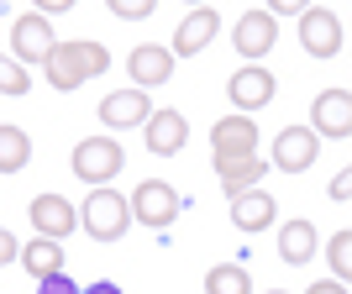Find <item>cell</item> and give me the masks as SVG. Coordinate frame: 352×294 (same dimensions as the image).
<instances>
[{
    "label": "cell",
    "instance_id": "cell-1",
    "mask_svg": "<svg viewBox=\"0 0 352 294\" xmlns=\"http://www.w3.org/2000/svg\"><path fill=\"white\" fill-rule=\"evenodd\" d=\"M111 69V47L85 37V43H58L53 53L43 58V79L53 89H79L85 79H100Z\"/></svg>",
    "mask_w": 352,
    "mask_h": 294
},
{
    "label": "cell",
    "instance_id": "cell-2",
    "mask_svg": "<svg viewBox=\"0 0 352 294\" xmlns=\"http://www.w3.org/2000/svg\"><path fill=\"white\" fill-rule=\"evenodd\" d=\"M79 226H85L95 242H121L126 226H132V205H126L116 190H95L85 205H79Z\"/></svg>",
    "mask_w": 352,
    "mask_h": 294
},
{
    "label": "cell",
    "instance_id": "cell-3",
    "mask_svg": "<svg viewBox=\"0 0 352 294\" xmlns=\"http://www.w3.org/2000/svg\"><path fill=\"white\" fill-rule=\"evenodd\" d=\"M126 205H132V220H142L153 231H168L179 220V210H184V194H179L174 184H163V179H142Z\"/></svg>",
    "mask_w": 352,
    "mask_h": 294
},
{
    "label": "cell",
    "instance_id": "cell-4",
    "mask_svg": "<svg viewBox=\"0 0 352 294\" xmlns=\"http://www.w3.org/2000/svg\"><path fill=\"white\" fill-rule=\"evenodd\" d=\"M121 168H126V152H121L116 137H85V142L74 147V174L85 179V184H95V190H105Z\"/></svg>",
    "mask_w": 352,
    "mask_h": 294
},
{
    "label": "cell",
    "instance_id": "cell-5",
    "mask_svg": "<svg viewBox=\"0 0 352 294\" xmlns=\"http://www.w3.org/2000/svg\"><path fill=\"white\" fill-rule=\"evenodd\" d=\"M210 158L216 163H236V158H258V126L252 116H221L210 126Z\"/></svg>",
    "mask_w": 352,
    "mask_h": 294
},
{
    "label": "cell",
    "instance_id": "cell-6",
    "mask_svg": "<svg viewBox=\"0 0 352 294\" xmlns=\"http://www.w3.org/2000/svg\"><path fill=\"white\" fill-rule=\"evenodd\" d=\"M226 95H232L236 116H252V111H263V105L279 95V79H274L263 63H242V69L226 79Z\"/></svg>",
    "mask_w": 352,
    "mask_h": 294
},
{
    "label": "cell",
    "instance_id": "cell-7",
    "mask_svg": "<svg viewBox=\"0 0 352 294\" xmlns=\"http://www.w3.org/2000/svg\"><path fill=\"white\" fill-rule=\"evenodd\" d=\"M53 47H58V37H53V21H47V16L27 11V16L11 21V58L21 63V69H27V63H43Z\"/></svg>",
    "mask_w": 352,
    "mask_h": 294
},
{
    "label": "cell",
    "instance_id": "cell-8",
    "mask_svg": "<svg viewBox=\"0 0 352 294\" xmlns=\"http://www.w3.org/2000/svg\"><path fill=\"white\" fill-rule=\"evenodd\" d=\"M300 47L310 58H337L342 53V21L326 5H305L300 11Z\"/></svg>",
    "mask_w": 352,
    "mask_h": 294
},
{
    "label": "cell",
    "instance_id": "cell-9",
    "mask_svg": "<svg viewBox=\"0 0 352 294\" xmlns=\"http://www.w3.org/2000/svg\"><path fill=\"white\" fill-rule=\"evenodd\" d=\"M310 132L331 137V142H347L352 137V95L347 89H321L316 105H310Z\"/></svg>",
    "mask_w": 352,
    "mask_h": 294
},
{
    "label": "cell",
    "instance_id": "cell-10",
    "mask_svg": "<svg viewBox=\"0 0 352 294\" xmlns=\"http://www.w3.org/2000/svg\"><path fill=\"white\" fill-rule=\"evenodd\" d=\"M216 32H221V11H216V5H195V11L184 16V21H179L174 43H168L174 63H179V58H195V53H206Z\"/></svg>",
    "mask_w": 352,
    "mask_h": 294
},
{
    "label": "cell",
    "instance_id": "cell-11",
    "mask_svg": "<svg viewBox=\"0 0 352 294\" xmlns=\"http://www.w3.org/2000/svg\"><path fill=\"white\" fill-rule=\"evenodd\" d=\"M126 74H132V84L147 95V89H158V84L174 79V53L163 43H137L132 53H126Z\"/></svg>",
    "mask_w": 352,
    "mask_h": 294
},
{
    "label": "cell",
    "instance_id": "cell-12",
    "mask_svg": "<svg viewBox=\"0 0 352 294\" xmlns=\"http://www.w3.org/2000/svg\"><path fill=\"white\" fill-rule=\"evenodd\" d=\"M32 226H37V236H47V242H63V236L79 231V210L63 200V194H37L27 205Z\"/></svg>",
    "mask_w": 352,
    "mask_h": 294
},
{
    "label": "cell",
    "instance_id": "cell-13",
    "mask_svg": "<svg viewBox=\"0 0 352 294\" xmlns=\"http://www.w3.org/2000/svg\"><path fill=\"white\" fill-rule=\"evenodd\" d=\"M316 152H321V137L310 132V126H294V121H289V126L274 137V168H279V174H300V168H310Z\"/></svg>",
    "mask_w": 352,
    "mask_h": 294
},
{
    "label": "cell",
    "instance_id": "cell-14",
    "mask_svg": "<svg viewBox=\"0 0 352 294\" xmlns=\"http://www.w3.org/2000/svg\"><path fill=\"white\" fill-rule=\"evenodd\" d=\"M232 43H236V53H242L248 63H258L268 47L279 43V21H274L268 11H248V16L232 27Z\"/></svg>",
    "mask_w": 352,
    "mask_h": 294
},
{
    "label": "cell",
    "instance_id": "cell-15",
    "mask_svg": "<svg viewBox=\"0 0 352 294\" xmlns=\"http://www.w3.org/2000/svg\"><path fill=\"white\" fill-rule=\"evenodd\" d=\"M147 116H153V105H147L142 89H111L100 100V121L111 126V132H126V126H147Z\"/></svg>",
    "mask_w": 352,
    "mask_h": 294
},
{
    "label": "cell",
    "instance_id": "cell-16",
    "mask_svg": "<svg viewBox=\"0 0 352 294\" xmlns=\"http://www.w3.org/2000/svg\"><path fill=\"white\" fill-rule=\"evenodd\" d=\"M184 142H190L184 111H153V116H147V152L174 158V152H184Z\"/></svg>",
    "mask_w": 352,
    "mask_h": 294
},
{
    "label": "cell",
    "instance_id": "cell-17",
    "mask_svg": "<svg viewBox=\"0 0 352 294\" xmlns=\"http://www.w3.org/2000/svg\"><path fill=\"white\" fill-rule=\"evenodd\" d=\"M274 216H279V205H274V194L268 190H248V194H236L232 200V220H236V231H268L274 226Z\"/></svg>",
    "mask_w": 352,
    "mask_h": 294
},
{
    "label": "cell",
    "instance_id": "cell-18",
    "mask_svg": "<svg viewBox=\"0 0 352 294\" xmlns=\"http://www.w3.org/2000/svg\"><path fill=\"white\" fill-rule=\"evenodd\" d=\"M310 258H316V226H310V220H284L279 226V263H310Z\"/></svg>",
    "mask_w": 352,
    "mask_h": 294
},
{
    "label": "cell",
    "instance_id": "cell-19",
    "mask_svg": "<svg viewBox=\"0 0 352 294\" xmlns=\"http://www.w3.org/2000/svg\"><path fill=\"white\" fill-rule=\"evenodd\" d=\"M16 258H21V268H27L32 279H53V273H63V247H58V242H47V236H32Z\"/></svg>",
    "mask_w": 352,
    "mask_h": 294
},
{
    "label": "cell",
    "instance_id": "cell-20",
    "mask_svg": "<svg viewBox=\"0 0 352 294\" xmlns=\"http://www.w3.org/2000/svg\"><path fill=\"white\" fill-rule=\"evenodd\" d=\"M268 174V163L263 158H236V163H216V179H221V190L232 194H248V190H258V179Z\"/></svg>",
    "mask_w": 352,
    "mask_h": 294
},
{
    "label": "cell",
    "instance_id": "cell-21",
    "mask_svg": "<svg viewBox=\"0 0 352 294\" xmlns=\"http://www.w3.org/2000/svg\"><path fill=\"white\" fill-rule=\"evenodd\" d=\"M32 163V137L11 121H0V174H21Z\"/></svg>",
    "mask_w": 352,
    "mask_h": 294
},
{
    "label": "cell",
    "instance_id": "cell-22",
    "mask_svg": "<svg viewBox=\"0 0 352 294\" xmlns=\"http://www.w3.org/2000/svg\"><path fill=\"white\" fill-rule=\"evenodd\" d=\"M206 294H252L248 263H216L206 273Z\"/></svg>",
    "mask_w": 352,
    "mask_h": 294
},
{
    "label": "cell",
    "instance_id": "cell-23",
    "mask_svg": "<svg viewBox=\"0 0 352 294\" xmlns=\"http://www.w3.org/2000/svg\"><path fill=\"white\" fill-rule=\"evenodd\" d=\"M27 89H32V74L21 69L16 58L0 53V95H27Z\"/></svg>",
    "mask_w": 352,
    "mask_h": 294
},
{
    "label": "cell",
    "instance_id": "cell-24",
    "mask_svg": "<svg viewBox=\"0 0 352 294\" xmlns=\"http://www.w3.org/2000/svg\"><path fill=\"white\" fill-rule=\"evenodd\" d=\"M331 273H337V284H347V273H352V231L331 236Z\"/></svg>",
    "mask_w": 352,
    "mask_h": 294
},
{
    "label": "cell",
    "instance_id": "cell-25",
    "mask_svg": "<svg viewBox=\"0 0 352 294\" xmlns=\"http://www.w3.org/2000/svg\"><path fill=\"white\" fill-rule=\"evenodd\" d=\"M153 5L158 0H111V16L116 21H142V16H153Z\"/></svg>",
    "mask_w": 352,
    "mask_h": 294
},
{
    "label": "cell",
    "instance_id": "cell-26",
    "mask_svg": "<svg viewBox=\"0 0 352 294\" xmlns=\"http://www.w3.org/2000/svg\"><path fill=\"white\" fill-rule=\"evenodd\" d=\"M37 294H79V284L69 273H53V279H37Z\"/></svg>",
    "mask_w": 352,
    "mask_h": 294
},
{
    "label": "cell",
    "instance_id": "cell-27",
    "mask_svg": "<svg viewBox=\"0 0 352 294\" xmlns=\"http://www.w3.org/2000/svg\"><path fill=\"white\" fill-rule=\"evenodd\" d=\"M16 252H21V247H16V236H11V231H6V226H0V268L11 263Z\"/></svg>",
    "mask_w": 352,
    "mask_h": 294
},
{
    "label": "cell",
    "instance_id": "cell-28",
    "mask_svg": "<svg viewBox=\"0 0 352 294\" xmlns=\"http://www.w3.org/2000/svg\"><path fill=\"white\" fill-rule=\"evenodd\" d=\"M347 194H352V174L342 168V174L331 179V200H347Z\"/></svg>",
    "mask_w": 352,
    "mask_h": 294
},
{
    "label": "cell",
    "instance_id": "cell-29",
    "mask_svg": "<svg viewBox=\"0 0 352 294\" xmlns=\"http://www.w3.org/2000/svg\"><path fill=\"white\" fill-rule=\"evenodd\" d=\"M74 0H37V16H63Z\"/></svg>",
    "mask_w": 352,
    "mask_h": 294
},
{
    "label": "cell",
    "instance_id": "cell-30",
    "mask_svg": "<svg viewBox=\"0 0 352 294\" xmlns=\"http://www.w3.org/2000/svg\"><path fill=\"white\" fill-rule=\"evenodd\" d=\"M305 294H347V284H337V279H321V284H310Z\"/></svg>",
    "mask_w": 352,
    "mask_h": 294
},
{
    "label": "cell",
    "instance_id": "cell-31",
    "mask_svg": "<svg viewBox=\"0 0 352 294\" xmlns=\"http://www.w3.org/2000/svg\"><path fill=\"white\" fill-rule=\"evenodd\" d=\"M79 294H121V284H111V279H100V284H89V289H79Z\"/></svg>",
    "mask_w": 352,
    "mask_h": 294
},
{
    "label": "cell",
    "instance_id": "cell-32",
    "mask_svg": "<svg viewBox=\"0 0 352 294\" xmlns=\"http://www.w3.org/2000/svg\"><path fill=\"white\" fill-rule=\"evenodd\" d=\"M268 294H289V289H268Z\"/></svg>",
    "mask_w": 352,
    "mask_h": 294
}]
</instances>
